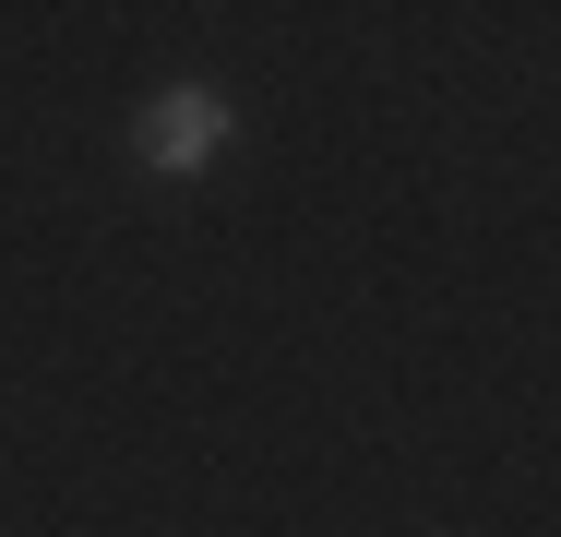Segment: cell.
<instances>
[{
  "instance_id": "obj_1",
  "label": "cell",
  "mask_w": 561,
  "mask_h": 537,
  "mask_svg": "<svg viewBox=\"0 0 561 537\" xmlns=\"http://www.w3.org/2000/svg\"><path fill=\"white\" fill-rule=\"evenodd\" d=\"M227 132H239V107H227L216 84H168V96H144V119H131V156H144L156 180H204L227 156Z\"/></svg>"
}]
</instances>
